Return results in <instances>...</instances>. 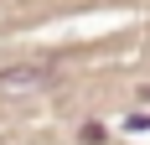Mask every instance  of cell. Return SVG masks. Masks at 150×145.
<instances>
[{"label": "cell", "instance_id": "6da1fadb", "mask_svg": "<svg viewBox=\"0 0 150 145\" xmlns=\"http://www.w3.org/2000/svg\"><path fill=\"white\" fill-rule=\"evenodd\" d=\"M57 83V72L42 68V62H21V68H5L0 72V99H26V93H47Z\"/></svg>", "mask_w": 150, "mask_h": 145}]
</instances>
